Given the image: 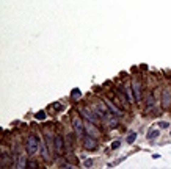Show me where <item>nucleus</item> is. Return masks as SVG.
I'll return each mask as SVG.
<instances>
[{
    "mask_svg": "<svg viewBox=\"0 0 171 169\" xmlns=\"http://www.w3.org/2000/svg\"><path fill=\"white\" fill-rule=\"evenodd\" d=\"M79 113L82 114L86 121H89V122H93V124H97V119H99V116L94 113V110L91 111L88 107H79Z\"/></svg>",
    "mask_w": 171,
    "mask_h": 169,
    "instance_id": "nucleus-2",
    "label": "nucleus"
},
{
    "mask_svg": "<svg viewBox=\"0 0 171 169\" xmlns=\"http://www.w3.org/2000/svg\"><path fill=\"white\" fill-rule=\"evenodd\" d=\"M72 128H74L77 136H85V125H83L82 119H80L79 116L72 118Z\"/></svg>",
    "mask_w": 171,
    "mask_h": 169,
    "instance_id": "nucleus-3",
    "label": "nucleus"
},
{
    "mask_svg": "<svg viewBox=\"0 0 171 169\" xmlns=\"http://www.w3.org/2000/svg\"><path fill=\"white\" fill-rule=\"evenodd\" d=\"M35 118H36L38 121H44V119H46V111H42V110L38 111L36 114H35Z\"/></svg>",
    "mask_w": 171,
    "mask_h": 169,
    "instance_id": "nucleus-15",
    "label": "nucleus"
},
{
    "mask_svg": "<svg viewBox=\"0 0 171 169\" xmlns=\"http://www.w3.org/2000/svg\"><path fill=\"white\" fill-rule=\"evenodd\" d=\"M169 135H171V130H169Z\"/></svg>",
    "mask_w": 171,
    "mask_h": 169,
    "instance_id": "nucleus-23",
    "label": "nucleus"
},
{
    "mask_svg": "<svg viewBox=\"0 0 171 169\" xmlns=\"http://www.w3.org/2000/svg\"><path fill=\"white\" fill-rule=\"evenodd\" d=\"M80 96H82V92H80V89H72V92H71V99H72V100H77Z\"/></svg>",
    "mask_w": 171,
    "mask_h": 169,
    "instance_id": "nucleus-13",
    "label": "nucleus"
},
{
    "mask_svg": "<svg viewBox=\"0 0 171 169\" xmlns=\"http://www.w3.org/2000/svg\"><path fill=\"white\" fill-rule=\"evenodd\" d=\"M97 146H99V143H97V138L96 136H91V135L83 136V147L86 150H96Z\"/></svg>",
    "mask_w": 171,
    "mask_h": 169,
    "instance_id": "nucleus-4",
    "label": "nucleus"
},
{
    "mask_svg": "<svg viewBox=\"0 0 171 169\" xmlns=\"http://www.w3.org/2000/svg\"><path fill=\"white\" fill-rule=\"evenodd\" d=\"M85 131H86V133L88 135H91V136H99V135H101V133H99V131L96 130V127H94V124H93V122H89L88 121V124L85 125Z\"/></svg>",
    "mask_w": 171,
    "mask_h": 169,
    "instance_id": "nucleus-8",
    "label": "nucleus"
},
{
    "mask_svg": "<svg viewBox=\"0 0 171 169\" xmlns=\"http://www.w3.org/2000/svg\"><path fill=\"white\" fill-rule=\"evenodd\" d=\"M159 136V130H154V128H151L148 131V139H152V138H157Z\"/></svg>",
    "mask_w": 171,
    "mask_h": 169,
    "instance_id": "nucleus-14",
    "label": "nucleus"
},
{
    "mask_svg": "<svg viewBox=\"0 0 171 169\" xmlns=\"http://www.w3.org/2000/svg\"><path fill=\"white\" fill-rule=\"evenodd\" d=\"M53 108H55L57 111H61V110H65V107H63L60 102H55V103H53Z\"/></svg>",
    "mask_w": 171,
    "mask_h": 169,
    "instance_id": "nucleus-18",
    "label": "nucleus"
},
{
    "mask_svg": "<svg viewBox=\"0 0 171 169\" xmlns=\"http://www.w3.org/2000/svg\"><path fill=\"white\" fill-rule=\"evenodd\" d=\"M124 92H126V96H127L129 102H135V96H133V89H132V85H129V86H126V88H124Z\"/></svg>",
    "mask_w": 171,
    "mask_h": 169,
    "instance_id": "nucleus-11",
    "label": "nucleus"
},
{
    "mask_svg": "<svg viewBox=\"0 0 171 169\" xmlns=\"http://www.w3.org/2000/svg\"><path fill=\"white\" fill-rule=\"evenodd\" d=\"M39 143H41L39 136H38V135H35V133H32L29 138H27V141H25L27 154H29V155L36 154V152H38V149H39Z\"/></svg>",
    "mask_w": 171,
    "mask_h": 169,
    "instance_id": "nucleus-1",
    "label": "nucleus"
},
{
    "mask_svg": "<svg viewBox=\"0 0 171 169\" xmlns=\"http://www.w3.org/2000/svg\"><path fill=\"white\" fill-rule=\"evenodd\" d=\"M65 144L66 141L63 138V135H57L55 139H53V146H55V152L58 155H63V152H65Z\"/></svg>",
    "mask_w": 171,
    "mask_h": 169,
    "instance_id": "nucleus-5",
    "label": "nucleus"
},
{
    "mask_svg": "<svg viewBox=\"0 0 171 169\" xmlns=\"http://www.w3.org/2000/svg\"><path fill=\"white\" fill-rule=\"evenodd\" d=\"M39 149H41V155H42V158L46 160V161H49L50 160V157H49V150H47V147H46V143L41 139V143H39Z\"/></svg>",
    "mask_w": 171,
    "mask_h": 169,
    "instance_id": "nucleus-10",
    "label": "nucleus"
},
{
    "mask_svg": "<svg viewBox=\"0 0 171 169\" xmlns=\"http://www.w3.org/2000/svg\"><path fill=\"white\" fill-rule=\"evenodd\" d=\"M105 103H107V105H109V108H110V111L113 113V114H118V116H121V114H122V110L116 107V105H115V103H113L112 100L105 99Z\"/></svg>",
    "mask_w": 171,
    "mask_h": 169,
    "instance_id": "nucleus-9",
    "label": "nucleus"
},
{
    "mask_svg": "<svg viewBox=\"0 0 171 169\" xmlns=\"http://www.w3.org/2000/svg\"><path fill=\"white\" fill-rule=\"evenodd\" d=\"M162 107L165 110L171 107V89L169 88H165L163 92H162Z\"/></svg>",
    "mask_w": 171,
    "mask_h": 169,
    "instance_id": "nucleus-7",
    "label": "nucleus"
},
{
    "mask_svg": "<svg viewBox=\"0 0 171 169\" xmlns=\"http://www.w3.org/2000/svg\"><path fill=\"white\" fill-rule=\"evenodd\" d=\"M135 139H137V133H135V131L129 133V136H127V143H129V144H132V143H135Z\"/></svg>",
    "mask_w": 171,
    "mask_h": 169,
    "instance_id": "nucleus-16",
    "label": "nucleus"
},
{
    "mask_svg": "<svg viewBox=\"0 0 171 169\" xmlns=\"http://www.w3.org/2000/svg\"><path fill=\"white\" fill-rule=\"evenodd\" d=\"M83 166H85V167H91V166H93V160H86Z\"/></svg>",
    "mask_w": 171,
    "mask_h": 169,
    "instance_id": "nucleus-20",
    "label": "nucleus"
},
{
    "mask_svg": "<svg viewBox=\"0 0 171 169\" xmlns=\"http://www.w3.org/2000/svg\"><path fill=\"white\" fill-rule=\"evenodd\" d=\"M145 102H146V105L148 107H154V103H156V99H154V94L149 92L148 96L145 97Z\"/></svg>",
    "mask_w": 171,
    "mask_h": 169,
    "instance_id": "nucleus-12",
    "label": "nucleus"
},
{
    "mask_svg": "<svg viewBox=\"0 0 171 169\" xmlns=\"http://www.w3.org/2000/svg\"><path fill=\"white\" fill-rule=\"evenodd\" d=\"M109 124H110V127H115L116 124H118V121H116V119L113 118V119H110V122H109Z\"/></svg>",
    "mask_w": 171,
    "mask_h": 169,
    "instance_id": "nucleus-21",
    "label": "nucleus"
},
{
    "mask_svg": "<svg viewBox=\"0 0 171 169\" xmlns=\"http://www.w3.org/2000/svg\"><path fill=\"white\" fill-rule=\"evenodd\" d=\"M27 167L36 169V167H38V161H35V160H30V161H27Z\"/></svg>",
    "mask_w": 171,
    "mask_h": 169,
    "instance_id": "nucleus-17",
    "label": "nucleus"
},
{
    "mask_svg": "<svg viewBox=\"0 0 171 169\" xmlns=\"http://www.w3.org/2000/svg\"><path fill=\"white\" fill-rule=\"evenodd\" d=\"M159 127H162V128H168L169 124H168V122H165V121H162V122H159Z\"/></svg>",
    "mask_w": 171,
    "mask_h": 169,
    "instance_id": "nucleus-19",
    "label": "nucleus"
},
{
    "mask_svg": "<svg viewBox=\"0 0 171 169\" xmlns=\"http://www.w3.org/2000/svg\"><path fill=\"white\" fill-rule=\"evenodd\" d=\"M121 146V143H119V141H115V143L112 144V149H118Z\"/></svg>",
    "mask_w": 171,
    "mask_h": 169,
    "instance_id": "nucleus-22",
    "label": "nucleus"
},
{
    "mask_svg": "<svg viewBox=\"0 0 171 169\" xmlns=\"http://www.w3.org/2000/svg\"><path fill=\"white\" fill-rule=\"evenodd\" d=\"M132 89H133V96H135V102L141 100V81L133 78L132 80Z\"/></svg>",
    "mask_w": 171,
    "mask_h": 169,
    "instance_id": "nucleus-6",
    "label": "nucleus"
}]
</instances>
